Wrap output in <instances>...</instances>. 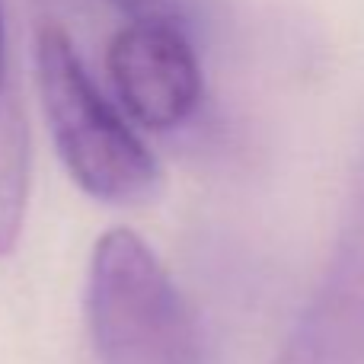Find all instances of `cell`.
<instances>
[{"label": "cell", "instance_id": "1", "mask_svg": "<svg viewBox=\"0 0 364 364\" xmlns=\"http://www.w3.org/2000/svg\"><path fill=\"white\" fill-rule=\"evenodd\" d=\"M36 80L58 157L83 192L109 205H144L160 192L154 154L96 90L61 26L38 29Z\"/></svg>", "mask_w": 364, "mask_h": 364}, {"label": "cell", "instance_id": "2", "mask_svg": "<svg viewBox=\"0 0 364 364\" xmlns=\"http://www.w3.org/2000/svg\"><path fill=\"white\" fill-rule=\"evenodd\" d=\"M87 323L100 364H208L182 291L128 227L102 233L93 250Z\"/></svg>", "mask_w": 364, "mask_h": 364}, {"label": "cell", "instance_id": "3", "mask_svg": "<svg viewBox=\"0 0 364 364\" xmlns=\"http://www.w3.org/2000/svg\"><path fill=\"white\" fill-rule=\"evenodd\" d=\"M106 70L138 125L176 128L201 100V68L186 29L164 23H128L106 48Z\"/></svg>", "mask_w": 364, "mask_h": 364}, {"label": "cell", "instance_id": "4", "mask_svg": "<svg viewBox=\"0 0 364 364\" xmlns=\"http://www.w3.org/2000/svg\"><path fill=\"white\" fill-rule=\"evenodd\" d=\"M272 364H364V195L320 288Z\"/></svg>", "mask_w": 364, "mask_h": 364}, {"label": "cell", "instance_id": "5", "mask_svg": "<svg viewBox=\"0 0 364 364\" xmlns=\"http://www.w3.org/2000/svg\"><path fill=\"white\" fill-rule=\"evenodd\" d=\"M26 201H29V125L10 77L4 10H0V256L16 246Z\"/></svg>", "mask_w": 364, "mask_h": 364}, {"label": "cell", "instance_id": "6", "mask_svg": "<svg viewBox=\"0 0 364 364\" xmlns=\"http://www.w3.org/2000/svg\"><path fill=\"white\" fill-rule=\"evenodd\" d=\"M128 23H164L186 29V0H106Z\"/></svg>", "mask_w": 364, "mask_h": 364}, {"label": "cell", "instance_id": "7", "mask_svg": "<svg viewBox=\"0 0 364 364\" xmlns=\"http://www.w3.org/2000/svg\"><path fill=\"white\" fill-rule=\"evenodd\" d=\"M32 4H36V10L45 16V23L58 26V23H64V19H74V16H80V13H87L90 6H93V0H32Z\"/></svg>", "mask_w": 364, "mask_h": 364}]
</instances>
